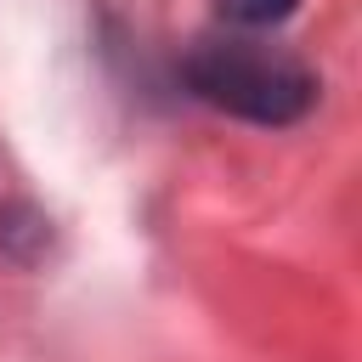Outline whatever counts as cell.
Segmentation results:
<instances>
[{
    "label": "cell",
    "instance_id": "cell-1",
    "mask_svg": "<svg viewBox=\"0 0 362 362\" xmlns=\"http://www.w3.org/2000/svg\"><path fill=\"white\" fill-rule=\"evenodd\" d=\"M181 79L215 113H232V119H249V124H294L317 102V74L294 51L260 45V40H243V34L198 40L181 62Z\"/></svg>",
    "mask_w": 362,
    "mask_h": 362
},
{
    "label": "cell",
    "instance_id": "cell-2",
    "mask_svg": "<svg viewBox=\"0 0 362 362\" xmlns=\"http://www.w3.org/2000/svg\"><path fill=\"white\" fill-rule=\"evenodd\" d=\"M215 11L232 28H277L300 11V0H215Z\"/></svg>",
    "mask_w": 362,
    "mask_h": 362
}]
</instances>
